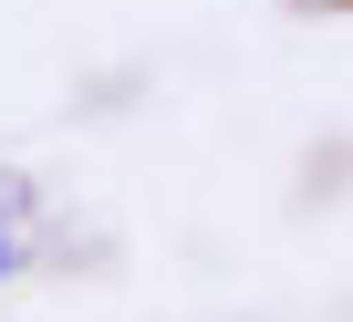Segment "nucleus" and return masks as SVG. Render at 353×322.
Segmentation results:
<instances>
[{
	"mask_svg": "<svg viewBox=\"0 0 353 322\" xmlns=\"http://www.w3.org/2000/svg\"><path fill=\"white\" fill-rule=\"evenodd\" d=\"M32 229H42V177L0 167V239H32Z\"/></svg>",
	"mask_w": 353,
	"mask_h": 322,
	"instance_id": "f257e3e1",
	"label": "nucleus"
}]
</instances>
